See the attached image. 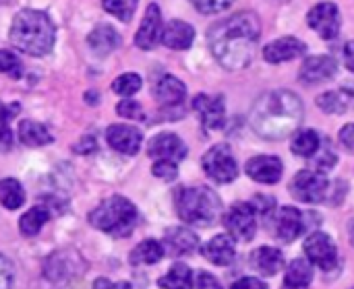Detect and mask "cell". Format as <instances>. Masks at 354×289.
<instances>
[{
	"instance_id": "obj_1",
	"label": "cell",
	"mask_w": 354,
	"mask_h": 289,
	"mask_svg": "<svg viewBox=\"0 0 354 289\" xmlns=\"http://www.w3.org/2000/svg\"><path fill=\"white\" fill-rule=\"evenodd\" d=\"M261 37V23L255 12H236L209 27L207 41L214 58L226 70L247 68L257 52Z\"/></svg>"
},
{
	"instance_id": "obj_2",
	"label": "cell",
	"mask_w": 354,
	"mask_h": 289,
	"mask_svg": "<svg viewBox=\"0 0 354 289\" xmlns=\"http://www.w3.org/2000/svg\"><path fill=\"white\" fill-rule=\"evenodd\" d=\"M303 101L288 89L263 93L251 108V128L266 141H282L297 132L303 122Z\"/></svg>"
},
{
	"instance_id": "obj_3",
	"label": "cell",
	"mask_w": 354,
	"mask_h": 289,
	"mask_svg": "<svg viewBox=\"0 0 354 289\" xmlns=\"http://www.w3.org/2000/svg\"><path fill=\"white\" fill-rule=\"evenodd\" d=\"M10 41L29 56H46L56 41V27L44 10L23 8L10 23Z\"/></svg>"
},
{
	"instance_id": "obj_4",
	"label": "cell",
	"mask_w": 354,
	"mask_h": 289,
	"mask_svg": "<svg viewBox=\"0 0 354 289\" xmlns=\"http://www.w3.org/2000/svg\"><path fill=\"white\" fill-rule=\"evenodd\" d=\"M176 213L189 226L209 228L222 215L220 197L207 186H185L176 192Z\"/></svg>"
},
{
	"instance_id": "obj_5",
	"label": "cell",
	"mask_w": 354,
	"mask_h": 289,
	"mask_svg": "<svg viewBox=\"0 0 354 289\" xmlns=\"http://www.w3.org/2000/svg\"><path fill=\"white\" fill-rule=\"evenodd\" d=\"M87 221L91 228H95L104 234H110L114 238H127L135 230L137 209L129 199L114 195V197H108L106 201H102L89 213Z\"/></svg>"
},
{
	"instance_id": "obj_6",
	"label": "cell",
	"mask_w": 354,
	"mask_h": 289,
	"mask_svg": "<svg viewBox=\"0 0 354 289\" xmlns=\"http://www.w3.org/2000/svg\"><path fill=\"white\" fill-rule=\"evenodd\" d=\"M330 188H332V182L326 178V174L317 170H301L290 182L292 197L301 203H311V205H317L324 201L328 203Z\"/></svg>"
},
{
	"instance_id": "obj_7",
	"label": "cell",
	"mask_w": 354,
	"mask_h": 289,
	"mask_svg": "<svg viewBox=\"0 0 354 289\" xmlns=\"http://www.w3.org/2000/svg\"><path fill=\"white\" fill-rule=\"evenodd\" d=\"M201 166H203V172L218 184H230L239 176V166L228 145L212 147L203 155Z\"/></svg>"
},
{
	"instance_id": "obj_8",
	"label": "cell",
	"mask_w": 354,
	"mask_h": 289,
	"mask_svg": "<svg viewBox=\"0 0 354 289\" xmlns=\"http://www.w3.org/2000/svg\"><path fill=\"white\" fill-rule=\"evenodd\" d=\"M228 236L241 242H251L257 232V211L253 203H234L224 215Z\"/></svg>"
},
{
	"instance_id": "obj_9",
	"label": "cell",
	"mask_w": 354,
	"mask_h": 289,
	"mask_svg": "<svg viewBox=\"0 0 354 289\" xmlns=\"http://www.w3.org/2000/svg\"><path fill=\"white\" fill-rule=\"evenodd\" d=\"M305 255L307 261L324 271H334L338 267V248L334 240L324 232H313L305 240Z\"/></svg>"
},
{
	"instance_id": "obj_10",
	"label": "cell",
	"mask_w": 354,
	"mask_h": 289,
	"mask_svg": "<svg viewBox=\"0 0 354 289\" xmlns=\"http://www.w3.org/2000/svg\"><path fill=\"white\" fill-rule=\"evenodd\" d=\"M309 213L299 211L297 207H282L272 215V230L278 240L282 242H295L301 234L307 232L309 228Z\"/></svg>"
},
{
	"instance_id": "obj_11",
	"label": "cell",
	"mask_w": 354,
	"mask_h": 289,
	"mask_svg": "<svg viewBox=\"0 0 354 289\" xmlns=\"http://www.w3.org/2000/svg\"><path fill=\"white\" fill-rule=\"evenodd\" d=\"M307 23L311 29H315L319 33V37L324 39H336L340 35V8L334 2H319L315 4L309 14H307Z\"/></svg>"
},
{
	"instance_id": "obj_12",
	"label": "cell",
	"mask_w": 354,
	"mask_h": 289,
	"mask_svg": "<svg viewBox=\"0 0 354 289\" xmlns=\"http://www.w3.org/2000/svg\"><path fill=\"white\" fill-rule=\"evenodd\" d=\"M147 155L156 161H183L187 157V145L174 132L156 134L147 145Z\"/></svg>"
},
{
	"instance_id": "obj_13",
	"label": "cell",
	"mask_w": 354,
	"mask_h": 289,
	"mask_svg": "<svg viewBox=\"0 0 354 289\" xmlns=\"http://www.w3.org/2000/svg\"><path fill=\"white\" fill-rule=\"evenodd\" d=\"M162 31H164V19H162V10L158 4H149L147 10H145V17L137 29V35H135V46L139 50H153L158 43H160V37H162Z\"/></svg>"
},
{
	"instance_id": "obj_14",
	"label": "cell",
	"mask_w": 354,
	"mask_h": 289,
	"mask_svg": "<svg viewBox=\"0 0 354 289\" xmlns=\"http://www.w3.org/2000/svg\"><path fill=\"white\" fill-rule=\"evenodd\" d=\"M193 110L199 114L201 118V124L205 130H218L224 126V120H226V106H224V97L222 95H197L193 99Z\"/></svg>"
},
{
	"instance_id": "obj_15",
	"label": "cell",
	"mask_w": 354,
	"mask_h": 289,
	"mask_svg": "<svg viewBox=\"0 0 354 289\" xmlns=\"http://www.w3.org/2000/svg\"><path fill=\"white\" fill-rule=\"evenodd\" d=\"M336 72L338 62L332 56H309L299 70V81L305 85H319L324 81L334 79Z\"/></svg>"
},
{
	"instance_id": "obj_16",
	"label": "cell",
	"mask_w": 354,
	"mask_h": 289,
	"mask_svg": "<svg viewBox=\"0 0 354 289\" xmlns=\"http://www.w3.org/2000/svg\"><path fill=\"white\" fill-rule=\"evenodd\" d=\"M245 172L251 180H255L259 184H276L282 178L284 166H282L280 157H276V155H257L247 161Z\"/></svg>"
},
{
	"instance_id": "obj_17",
	"label": "cell",
	"mask_w": 354,
	"mask_h": 289,
	"mask_svg": "<svg viewBox=\"0 0 354 289\" xmlns=\"http://www.w3.org/2000/svg\"><path fill=\"white\" fill-rule=\"evenodd\" d=\"M106 141H108V145L114 151H118L122 155H135L141 149L143 134L135 126H129V124H112L106 130Z\"/></svg>"
},
{
	"instance_id": "obj_18",
	"label": "cell",
	"mask_w": 354,
	"mask_h": 289,
	"mask_svg": "<svg viewBox=\"0 0 354 289\" xmlns=\"http://www.w3.org/2000/svg\"><path fill=\"white\" fill-rule=\"evenodd\" d=\"M162 246L168 257H185L193 255L199 248V238L189 228H170L166 230Z\"/></svg>"
},
{
	"instance_id": "obj_19",
	"label": "cell",
	"mask_w": 354,
	"mask_h": 289,
	"mask_svg": "<svg viewBox=\"0 0 354 289\" xmlns=\"http://www.w3.org/2000/svg\"><path fill=\"white\" fill-rule=\"evenodd\" d=\"M307 52V46L297 39V37H280L272 43H268L263 48V58L270 64H282V62H290L299 56H303Z\"/></svg>"
},
{
	"instance_id": "obj_20",
	"label": "cell",
	"mask_w": 354,
	"mask_h": 289,
	"mask_svg": "<svg viewBox=\"0 0 354 289\" xmlns=\"http://www.w3.org/2000/svg\"><path fill=\"white\" fill-rule=\"evenodd\" d=\"M203 257L218 265V267H228L234 259H236V246H234V238L228 234H220L216 238H212L205 246H203Z\"/></svg>"
},
{
	"instance_id": "obj_21",
	"label": "cell",
	"mask_w": 354,
	"mask_h": 289,
	"mask_svg": "<svg viewBox=\"0 0 354 289\" xmlns=\"http://www.w3.org/2000/svg\"><path fill=\"white\" fill-rule=\"evenodd\" d=\"M193 39H195V29L189 23L174 19L164 25L160 43H164L170 50H189Z\"/></svg>"
},
{
	"instance_id": "obj_22",
	"label": "cell",
	"mask_w": 354,
	"mask_h": 289,
	"mask_svg": "<svg viewBox=\"0 0 354 289\" xmlns=\"http://www.w3.org/2000/svg\"><path fill=\"white\" fill-rule=\"evenodd\" d=\"M153 95L158 99V103L166 106V108H176L185 101L187 97V87L180 79L172 77V74H164L153 89Z\"/></svg>"
},
{
	"instance_id": "obj_23",
	"label": "cell",
	"mask_w": 354,
	"mask_h": 289,
	"mask_svg": "<svg viewBox=\"0 0 354 289\" xmlns=\"http://www.w3.org/2000/svg\"><path fill=\"white\" fill-rule=\"evenodd\" d=\"M87 46L91 48L93 54L97 56H108L120 46V35L116 29L108 23H100L89 35H87Z\"/></svg>"
},
{
	"instance_id": "obj_24",
	"label": "cell",
	"mask_w": 354,
	"mask_h": 289,
	"mask_svg": "<svg viewBox=\"0 0 354 289\" xmlns=\"http://www.w3.org/2000/svg\"><path fill=\"white\" fill-rule=\"evenodd\" d=\"M317 106L326 114H346L348 110H354V87H342L319 95Z\"/></svg>"
},
{
	"instance_id": "obj_25",
	"label": "cell",
	"mask_w": 354,
	"mask_h": 289,
	"mask_svg": "<svg viewBox=\"0 0 354 289\" xmlns=\"http://www.w3.org/2000/svg\"><path fill=\"white\" fill-rule=\"evenodd\" d=\"M251 265L266 277H274L276 273L282 271L284 267V257L278 248L272 246H261L251 255Z\"/></svg>"
},
{
	"instance_id": "obj_26",
	"label": "cell",
	"mask_w": 354,
	"mask_h": 289,
	"mask_svg": "<svg viewBox=\"0 0 354 289\" xmlns=\"http://www.w3.org/2000/svg\"><path fill=\"white\" fill-rule=\"evenodd\" d=\"M313 281V265L307 259H297L290 263L286 277H284V289H307Z\"/></svg>"
},
{
	"instance_id": "obj_27",
	"label": "cell",
	"mask_w": 354,
	"mask_h": 289,
	"mask_svg": "<svg viewBox=\"0 0 354 289\" xmlns=\"http://www.w3.org/2000/svg\"><path fill=\"white\" fill-rule=\"evenodd\" d=\"M19 141L27 147H44V145H50L54 139L44 124L33 122V120H21L19 122Z\"/></svg>"
},
{
	"instance_id": "obj_28",
	"label": "cell",
	"mask_w": 354,
	"mask_h": 289,
	"mask_svg": "<svg viewBox=\"0 0 354 289\" xmlns=\"http://www.w3.org/2000/svg\"><path fill=\"white\" fill-rule=\"evenodd\" d=\"M50 217H52V211L46 205H35L19 219V230L25 238H33L50 221Z\"/></svg>"
},
{
	"instance_id": "obj_29",
	"label": "cell",
	"mask_w": 354,
	"mask_h": 289,
	"mask_svg": "<svg viewBox=\"0 0 354 289\" xmlns=\"http://www.w3.org/2000/svg\"><path fill=\"white\" fill-rule=\"evenodd\" d=\"M164 246L158 242V240H143L141 244H137L129 257V263L133 267H139V265H156L164 259Z\"/></svg>"
},
{
	"instance_id": "obj_30",
	"label": "cell",
	"mask_w": 354,
	"mask_h": 289,
	"mask_svg": "<svg viewBox=\"0 0 354 289\" xmlns=\"http://www.w3.org/2000/svg\"><path fill=\"white\" fill-rule=\"evenodd\" d=\"M322 147V137L313 128H305L292 134L290 149L299 157H313Z\"/></svg>"
},
{
	"instance_id": "obj_31",
	"label": "cell",
	"mask_w": 354,
	"mask_h": 289,
	"mask_svg": "<svg viewBox=\"0 0 354 289\" xmlns=\"http://www.w3.org/2000/svg\"><path fill=\"white\" fill-rule=\"evenodd\" d=\"M0 203L8 211H17L25 203V190L19 180L15 178H4L0 180Z\"/></svg>"
},
{
	"instance_id": "obj_32",
	"label": "cell",
	"mask_w": 354,
	"mask_h": 289,
	"mask_svg": "<svg viewBox=\"0 0 354 289\" xmlns=\"http://www.w3.org/2000/svg\"><path fill=\"white\" fill-rule=\"evenodd\" d=\"M162 289H191L193 288V273L187 265L176 263L172 269L158 281Z\"/></svg>"
},
{
	"instance_id": "obj_33",
	"label": "cell",
	"mask_w": 354,
	"mask_h": 289,
	"mask_svg": "<svg viewBox=\"0 0 354 289\" xmlns=\"http://www.w3.org/2000/svg\"><path fill=\"white\" fill-rule=\"evenodd\" d=\"M19 103L0 106V153H6L15 145V134L10 128V120L19 114Z\"/></svg>"
},
{
	"instance_id": "obj_34",
	"label": "cell",
	"mask_w": 354,
	"mask_h": 289,
	"mask_svg": "<svg viewBox=\"0 0 354 289\" xmlns=\"http://www.w3.org/2000/svg\"><path fill=\"white\" fill-rule=\"evenodd\" d=\"M139 0H102V8L114 17H118L122 23H129L137 10Z\"/></svg>"
},
{
	"instance_id": "obj_35",
	"label": "cell",
	"mask_w": 354,
	"mask_h": 289,
	"mask_svg": "<svg viewBox=\"0 0 354 289\" xmlns=\"http://www.w3.org/2000/svg\"><path fill=\"white\" fill-rule=\"evenodd\" d=\"M141 77L137 72H124L120 77L114 79L112 83V91L118 93L120 97H133L139 89H141Z\"/></svg>"
},
{
	"instance_id": "obj_36",
	"label": "cell",
	"mask_w": 354,
	"mask_h": 289,
	"mask_svg": "<svg viewBox=\"0 0 354 289\" xmlns=\"http://www.w3.org/2000/svg\"><path fill=\"white\" fill-rule=\"evenodd\" d=\"M315 155H317L315 157V170L322 172V174L330 172L338 161V157H336V153H334V149L330 147L328 141H322V147H319V151Z\"/></svg>"
},
{
	"instance_id": "obj_37",
	"label": "cell",
	"mask_w": 354,
	"mask_h": 289,
	"mask_svg": "<svg viewBox=\"0 0 354 289\" xmlns=\"http://www.w3.org/2000/svg\"><path fill=\"white\" fill-rule=\"evenodd\" d=\"M21 70H23V66H21V60L17 58V54L10 50H0V72L8 74L12 79H19Z\"/></svg>"
},
{
	"instance_id": "obj_38",
	"label": "cell",
	"mask_w": 354,
	"mask_h": 289,
	"mask_svg": "<svg viewBox=\"0 0 354 289\" xmlns=\"http://www.w3.org/2000/svg\"><path fill=\"white\" fill-rule=\"evenodd\" d=\"M234 0H191V4L203 14H218L232 6Z\"/></svg>"
},
{
	"instance_id": "obj_39",
	"label": "cell",
	"mask_w": 354,
	"mask_h": 289,
	"mask_svg": "<svg viewBox=\"0 0 354 289\" xmlns=\"http://www.w3.org/2000/svg\"><path fill=\"white\" fill-rule=\"evenodd\" d=\"M116 112H118V116L129 118V120H143V118H145L141 103H137V101H133V99H122V101L116 106Z\"/></svg>"
},
{
	"instance_id": "obj_40",
	"label": "cell",
	"mask_w": 354,
	"mask_h": 289,
	"mask_svg": "<svg viewBox=\"0 0 354 289\" xmlns=\"http://www.w3.org/2000/svg\"><path fill=\"white\" fill-rule=\"evenodd\" d=\"M151 172H153L156 178L166 180V182H172L178 176V163H174V161H156L153 168H151Z\"/></svg>"
},
{
	"instance_id": "obj_41",
	"label": "cell",
	"mask_w": 354,
	"mask_h": 289,
	"mask_svg": "<svg viewBox=\"0 0 354 289\" xmlns=\"http://www.w3.org/2000/svg\"><path fill=\"white\" fill-rule=\"evenodd\" d=\"M15 281V267L12 263L0 255V289H10Z\"/></svg>"
},
{
	"instance_id": "obj_42",
	"label": "cell",
	"mask_w": 354,
	"mask_h": 289,
	"mask_svg": "<svg viewBox=\"0 0 354 289\" xmlns=\"http://www.w3.org/2000/svg\"><path fill=\"white\" fill-rule=\"evenodd\" d=\"M73 151L79 153V155H91V153L97 151V141H95L93 137H83V139L73 147Z\"/></svg>"
},
{
	"instance_id": "obj_43",
	"label": "cell",
	"mask_w": 354,
	"mask_h": 289,
	"mask_svg": "<svg viewBox=\"0 0 354 289\" xmlns=\"http://www.w3.org/2000/svg\"><path fill=\"white\" fill-rule=\"evenodd\" d=\"M197 289H224L220 286V281L212 275V273H205L201 271L197 275Z\"/></svg>"
},
{
	"instance_id": "obj_44",
	"label": "cell",
	"mask_w": 354,
	"mask_h": 289,
	"mask_svg": "<svg viewBox=\"0 0 354 289\" xmlns=\"http://www.w3.org/2000/svg\"><path fill=\"white\" fill-rule=\"evenodd\" d=\"M230 289H268V286L257 277H243V279L234 281Z\"/></svg>"
},
{
	"instance_id": "obj_45",
	"label": "cell",
	"mask_w": 354,
	"mask_h": 289,
	"mask_svg": "<svg viewBox=\"0 0 354 289\" xmlns=\"http://www.w3.org/2000/svg\"><path fill=\"white\" fill-rule=\"evenodd\" d=\"M340 143L344 145V149H348L351 153H354V124H346L340 130Z\"/></svg>"
},
{
	"instance_id": "obj_46",
	"label": "cell",
	"mask_w": 354,
	"mask_h": 289,
	"mask_svg": "<svg viewBox=\"0 0 354 289\" xmlns=\"http://www.w3.org/2000/svg\"><path fill=\"white\" fill-rule=\"evenodd\" d=\"M93 289H133V286H131V283H127V281H118V283H114V281H110V279H106V277H100V279H95Z\"/></svg>"
},
{
	"instance_id": "obj_47",
	"label": "cell",
	"mask_w": 354,
	"mask_h": 289,
	"mask_svg": "<svg viewBox=\"0 0 354 289\" xmlns=\"http://www.w3.org/2000/svg\"><path fill=\"white\" fill-rule=\"evenodd\" d=\"M344 62H346L348 70L354 72V41H346L344 43Z\"/></svg>"
},
{
	"instance_id": "obj_48",
	"label": "cell",
	"mask_w": 354,
	"mask_h": 289,
	"mask_svg": "<svg viewBox=\"0 0 354 289\" xmlns=\"http://www.w3.org/2000/svg\"><path fill=\"white\" fill-rule=\"evenodd\" d=\"M85 97H87V101H89L91 106H93V103L97 101V99H95V97H97V93H95V91H89V93H87Z\"/></svg>"
},
{
	"instance_id": "obj_49",
	"label": "cell",
	"mask_w": 354,
	"mask_h": 289,
	"mask_svg": "<svg viewBox=\"0 0 354 289\" xmlns=\"http://www.w3.org/2000/svg\"><path fill=\"white\" fill-rule=\"evenodd\" d=\"M351 238H353V244H354V223L351 226Z\"/></svg>"
}]
</instances>
